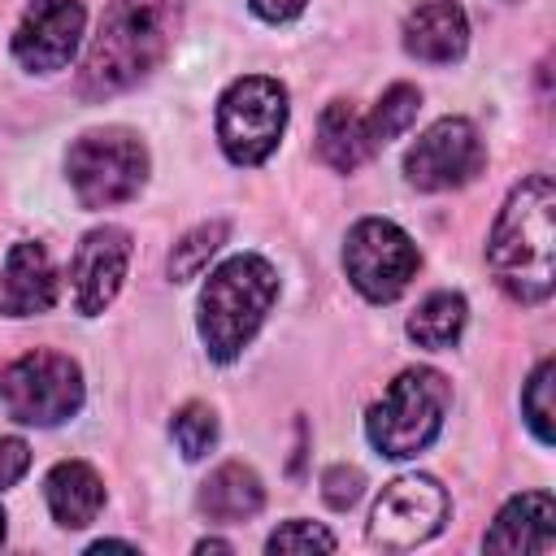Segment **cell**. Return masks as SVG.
<instances>
[{"label":"cell","mask_w":556,"mask_h":556,"mask_svg":"<svg viewBox=\"0 0 556 556\" xmlns=\"http://www.w3.org/2000/svg\"><path fill=\"white\" fill-rule=\"evenodd\" d=\"M265 552H274V556L278 552H334V534L317 521H287L269 534Z\"/></svg>","instance_id":"24"},{"label":"cell","mask_w":556,"mask_h":556,"mask_svg":"<svg viewBox=\"0 0 556 556\" xmlns=\"http://www.w3.org/2000/svg\"><path fill=\"white\" fill-rule=\"evenodd\" d=\"M65 169L83 208H113L135 200L148 182V148L126 126H100L70 143Z\"/></svg>","instance_id":"5"},{"label":"cell","mask_w":556,"mask_h":556,"mask_svg":"<svg viewBox=\"0 0 556 556\" xmlns=\"http://www.w3.org/2000/svg\"><path fill=\"white\" fill-rule=\"evenodd\" d=\"M169 434H174V443L187 460H200L217 443V413L208 404H182L169 421Z\"/></svg>","instance_id":"22"},{"label":"cell","mask_w":556,"mask_h":556,"mask_svg":"<svg viewBox=\"0 0 556 556\" xmlns=\"http://www.w3.org/2000/svg\"><path fill=\"white\" fill-rule=\"evenodd\" d=\"M126 261H130V235L122 226H100V230L83 235V243L70 261L74 308L83 317H96L113 304V295L122 291V278H126Z\"/></svg>","instance_id":"12"},{"label":"cell","mask_w":556,"mask_h":556,"mask_svg":"<svg viewBox=\"0 0 556 556\" xmlns=\"http://www.w3.org/2000/svg\"><path fill=\"white\" fill-rule=\"evenodd\" d=\"M56 304V269L43 243H13L0 274V308L9 317H39Z\"/></svg>","instance_id":"13"},{"label":"cell","mask_w":556,"mask_h":556,"mask_svg":"<svg viewBox=\"0 0 556 556\" xmlns=\"http://www.w3.org/2000/svg\"><path fill=\"white\" fill-rule=\"evenodd\" d=\"M465 43H469V22L456 0H426L404 17V48L426 65L460 61Z\"/></svg>","instance_id":"15"},{"label":"cell","mask_w":556,"mask_h":556,"mask_svg":"<svg viewBox=\"0 0 556 556\" xmlns=\"http://www.w3.org/2000/svg\"><path fill=\"white\" fill-rule=\"evenodd\" d=\"M447 378L439 369H404L365 417V434L382 456H417L434 443L447 413Z\"/></svg>","instance_id":"4"},{"label":"cell","mask_w":556,"mask_h":556,"mask_svg":"<svg viewBox=\"0 0 556 556\" xmlns=\"http://www.w3.org/2000/svg\"><path fill=\"white\" fill-rule=\"evenodd\" d=\"M195 504H200V513H204L208 521L235 526V521H248V517L261 513V504H265V486H261V478H256L252 465L226 460V465H217V469L204 478Z\"/></svg>","instance_id":"17"},{"label":"cell","mask_w":556,"mask_h":556,"mask_svg":"<svg viewBox=\"0 0 556 556\" xmlns=\"http://www.w3.org/2000/svg\"><path fill=\"white\" fill-rule=\"evenodd\" d=\"M552 208H556V187L547 174H530L526 182H517L495 217L491 243H486V261L495 269V282L504 287V295H513L517 304H543L556 287V269H552Z\"/></svg>","instance_id":"2"},{"label":"cell","mask_w":556,"mask_h":556,"mask_svg":"<svg viewBox=\"0 0 556 556\" xmlns=\"http://www.w3.org/2000/svg\"><path fill=\"white\" fill-rule=\"evenodd\" d=\"M417 109H421V91H417V87H408V83L387 87L382 100L374 104V113L365 117L374 148H382V143H391L395 135H404V130L417 122Z\"/></svg>","instance_id":"20"},{"label":"cell","mask_w":556,"mask_h":556,"mask_svg":"<svg viewBox=\"0 0 556 556\" xmlns=\"http://www.w3.org/2000/svg\"><path fill=\"white\" fill-rule=\"evenodd\" d=\"M26 465H30V447H26L22 439L4 434V439H0V491H9V486L26 473Z\"/></svg>","instance_id":"26"},{"label":"cell","mask_w":556,"mask_h":556,"mask_svg":"<svg viewBox=\"0 0 556 556\" xmlns=\"http://www.w3.org/2000/svg\"><path fill=\"white\" fill-rule=\"evenodd\" d=\"M265 22H291L308 0H248Z\"/></svg>","instance_id":"27"},{"label":"cell","mask_w":556,"mask_h":556,"mask_svg":"<svg viewBox=\"0 0 556 556\" xmlns=\"http://www.w3.org/2000/svg\"><path fill=\"white\" fill-rule=\"evenodd\" d=\"M361 491H365V473L356 469V465H330L326 473H321V500L330 504V508H352L356 500H361Z\"/></svg>","instance_id":"25"},{"label":"cell","mask_w":556,"mask_h":556,"mask_svg":"<svg viewBox=\"0 0 556 556\" xmlns=\"http://www.w3.org/2000/svg\"><path fill=\"white\" fill-rule=\"evenodd\" d=\"M421 265V252L417 243L387 217H361L352 230H348V243H343V269L352 278V287L374 300V304H387L395 300L413 274Z\"/></svg>","instance_id":"8"},{"label":"cell","mask_w":556,"mask_h":556,"mask_svg":"<svg viewBox=\"0 0 556 556\" xmlns=\"http://www.w3.org/2000/svg\"><path fill=\"white\" fill-rule=\"evenodd\" d=\"M486 552H552L556 547V504L547 491H521L513 495L500 517L491 521L486 539H482Z\"/></svg>","instance_id":"14"},{"label":"cell","mask_w":556,"mask_h":556,"mask_svg":"<svg viewBox=\"0 0 556 556\" xmlns=\"http://www.w3.org/2000/svg\"><path fill=\"white\" fill-rule=\"evenodd\" d=\"M317 152L330 169L339 174H352L361 161H369L378 148L369 139V126L365 117L348 104V100H330L321 109V122H317Z\"/></svg>","instance_id":"18"},{"label":"cell","mask_w":556,"mask_h":556,"mask_svg":"<svg viewBox=\"0 0 556 556\" xmlns=\"http://www.w3.org/2000/svg\"><path fill=\"white\" fill-rule=\"evenodd\" d=\"M43 500L56 517V526L65 530H83L96 521V513L104 508V482L87 460H61L52 465V473L43 478Z\"/></svg>","instance_id":"16"},{"label":"cell","mask_w":556,"mask_h":556,"mask_svg":"<svg viewBox=\"0 0 556 556\" xmlns=\"http://www.w3.org/2000/svg\"><path fill=\"white\" fill-rule=\"evenodd\" d=\"M0 543H4V508H0Z\"/></svg>","instance_id":"28"},{"label":"cell","mask_w":556,"mask_h":556,"mask_svg":"<svg viewBox=\"0 0 556 556\" xmlns=\"http://www.w3.org/2000/svg\"><path fill=\"white\" fill-rule=\"evenodd\" d=\"M0 404L26 426L70 421L83 408V374L70 356L35 348L0 369Z\"/></svg>","instance_id":"7"},{"label":"cell","mask_w":556,"mask_h":556,"mask_svg":"<svg viewBox=\"0 0 556 556\" xmlns=\"http://www.w3.org/2000/svg\"><path fill=\"white\" fill-rule=\"evenodd\" d=\"M182 4L187 0H113L83 61L78 91L96 100V96H117L139 78H148L174 43Z\"/></svg>","instance_id":"1"},{"label":"cell","mask_w":556,"mask_h":556,"mask_svg":"<svg viewBox=\"0 0 556 556\" xmlns=\"http://www.w3.org/2000/svg\"><path fill=\"white\" fill-rule=\"evenodd\" d=\"M452 513L447 491L430 473H404L382 486L369 513V539L391 552H408L417 543H430Z\"/></svg>","instance_id":"9"},{"label":"cell","mask_w":556,"mask_h":556,"mask_svg":"<svg viewBox=\"0 0 556 556\" xmlns=\"http://www.w3.org/2000/svg\"><path fill=\"white\" fill-rule=\"evenodd\" d=\"M274 295H278V274L265 256L243 252L222 261L200 291V339L208 356L235 361L261 330Z\"/></svg>","instance_id":"3"},{"label":"cell","mask_w":556,"mask_h":556,"mask_svg":"<svg viewBox=\"0 0 556 556\" xmlns=\"http://www.w3.org/2000/svg\"><path fill=\"white\" fill-rule=\"evenodd\" d=\"M552 374H556V361L547 356L521 391V413H526V421H530V430L539 434L543 447H552Z\"/></svg>","instance_id":"23"},{"label":"cell","mask_w":556,"mask_h":556,"mask_svg":"<svg viewBox=\"0 0 556 556\" xmlns=\"http://www.w3.org/2000/svg\"><path fill=\"white\" fill-rule=\"evenodd\" d=\"M83 4L78 0H30L17 30H13V56L30 74L65 70L83 39Z\"/></svg>","instance_id":"11"},{"label":"cell","mask_w":556,"mask_h":556,"mask_svg":"<svg viewBox=\"0 0 556 556\" xmlns=\"http://www.w3.org/2000/svg\"><path fill=\"white\" fill-rule=\"evenodd\" d=\"M287 130V87L265 74L235 78L217 100V139L235 165H261Z\"/></svg>","instance_id":"6"},{"label":"cell","mask_w":556,"mask_h":556,"mask_svg":"<svg viewBox=\"0 0 556 556\" xmlns=\"http://www.w3.org/2000/svg\"><path fill=\"white\" fill-rule=\"evenodd\" d=\"M482 161H486V152H482V139H478L473 122L439 117L408 148L404 174L417 191H452V187H465L482 169Z\"/></svg>","instance_id":"10"},{"label":"cell","mask_w":556,"mask_h":556,"mask_svg":"<svg viewBox=\"0 0 556 556\" xmlns=\"http://www.w3.org/2000/svg\"><path fill=\"white\" fill-rule=\"evenodd\" d=\"M222 239H226V222H204V226L187 230V235L174 243V252H169V278H174V282L195 278V274L208 265V256L222 248Z\"/></svg>","instance_id":"21"},{"label":"cell","mask_w":556,"mask_h":556,"mask_svg":"<svg viewBox=\"0 0 556 556\" xmlns=\"http://www.w3.org/2000/svg\"><path fill=\"white\" fill-rule=\"evenodd\" d=\"M465 321H469L465 300H460L456 291H434V295H426V300L413 308V317H408V339H413L417 348L447 352V348L460 339Z\"/></svg>","instance_id":"19"}]
</instances>
